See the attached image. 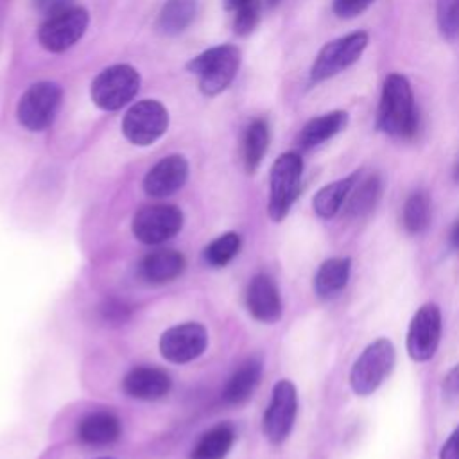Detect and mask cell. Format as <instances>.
<instances>
[{"mask_svg": "<svg viewBox=\"0 0 459 459\" xmlns=\"http://www.w3.org/2000/svg\"><path fill=\"white\" fill-rule=\"evenodd\" d=\"M133 235L143 244H161L183 228V213L174 204H149L133 217Z\"/></svg>", "mask_w": 459, "mask_h": 459, "instance_id": "cell-9", "label": "cell"}, {"mask_svg": "<svg viewBox=\"0 0 459 459\" xmlns=\"http://www.w3.org/2000/svg\"><path fill=\"white\" fill-rule=\"evenodd\" d=\"M99 310H100L102 321L109 323V325H122L129 319V314H131L129 305L122 299H117V298L104 299V303L100 305Z\"/></svg>", "mask_w": 459, "mask_h": 459, "instance_id": "cell-31", "label": "cell"}, {"mask_svg": "<svg viewBox=\"0 0 459 459\" xmlns=\"http://www.w3.org/2000/svg\"><path fill=\"white\" fill-rule=\"evenodd\" d=\"M169 126V113L158 100H140L129 108L122 122L124 136L134 145L154 143Z\"/></svg>", "mask_w": 459, "mask_h": 459, "instance_id": "cell-10", "label": "cell"}, {"mask_svg": "<svg viewBox=\"0 0 459 459\" xmlns=\"http://www.w3.org/2000/svg\"><path fill=\"white\" fill-rule=\"evenodd\" d=\"M208 344V333L199 323H183L165 330L160 337L161 355L176 364L197 359Z\"/></svg>", "mask_w": 459, "mask_h": 459, "instance_id": "cell-13", "label": "cell"}, {"mask_svg": "<svg viewBox=\"0 0 459 459\" xmlns=\"http://www.w3.org/2000/svg\"><path fill=\"white\" fill-rule=\"evenodd\" d=\"M269 145V126L265 118H255L244 134V145H242V156H244V167L249 174H253L258 165L262 163L265 151Z\"/></svg>", "mask_w": 459, "mask_h": 459, "instance_id": "cell-25", "label": "cell"}, {"mask_svg": "<svg viewBox=\"0 0 459 459\" xmlns=\"http://www.w3.org/2000/svg\"><path fill=\"white\" fill-rule=\"evenodd\" d=\"M439 459H459V427L443 443L439 450Z\"/></svg>", "mask_w": 459, "mask_h": 459, "instance_id": "cell-35", "label": "cell"}, {"mask_svg": "<svg viewBox=\"0 0 459 459\" xmlns=\"http://www.w3.org/2000/svg\"><path fill=\"white\" fill-rule=\"evenodd\" d=\"M303 160L298 152H283L276 158L269 178L267 212L274 222H280L290 212L301 188Z\"/></svg>", "mask_w": 459, "mask_h": 459, "instance_id": "cell-3", "label": "cell"}, {"mask_svg": "<svg viewBox=\"0 0 459 459\" xmlns=\"http://www.w3.org/2000/svg\"><path fill=\"white\" fill-rule=\"evenodd\" d=\"M238 249H240V235L230 231L217 237L204 247V260L212 267H224L237 256Z\"/></svg>", "mask_w": 459, "mask_h": 459, "instance_id": "cell-28", "label": "cell"}, {"mask_svg": "<svg viewBox=\"0 0 459 459\" xmlns=\"http://www.w3.org/2000/svg\"><path fill=\"white\" fill-rule=\"evenodd\" d=\"M298 393L290 380H280L273 387L269 405L264 414V434L271 443H283L296 421Z\"/></svg>", "mask_w": 459, "mask_h": 459, "instance_id": "cell-11", "label": "cell"}, {"mask_svg": "<svg viewBox=\"0 0 459 459\" xmlns=\"http://www.w3.org/2000/svg\"><path fill=\"white\" fill-rule=\"evenodd\" d=\"M348 126V113L342 109H335L330 113H323L319 117L310 118L298 134V145L301 149H314L326 140L333 138Z\"/></svg>", "mask_w": 459, "mask_h": 459, "instance_id": "cell-18", "label": "cell"}, {"mask_svg": "<svg viewBox=\"0 0 459 459\" xmlns=\"http://www.w3.org/2000/svg\"><path fill=\"white\" fill-rule=\"evenodd\" d=\"M436 22L445 39H459V0H436Z\"/></svg>", "mask_w": 459, "mask_h": 459, "instance_id": "cell-29", "label": "cell"}, {"mask_svg": "<svg viewBox=\"0 0 459 459\" xmlns=\"http://www.w3.org/2000/svg\"><path fill=\"white\" fill-rule=\"evenodd\" d=\"M262 377V362L258 359H249L247 362H244L226 382L224 391H222V398L226 403L230 405H238L247 402L258 382Z\"/></svg>", "mask_w": 459, "mask_h": 459, "instance_id": "cell-23", "label": "cell"}, {"mask_svg": "<svg viewBox=\"0 0 459 459\" xmlns=\"http://www.w3.org/2000/svg\"><path fill=\"white\" fill-rule=\"evenodd\" d=\"M418 108L409 79L402 74H389L384 79L377 111V129L387 136L409 140L418 131Z\"/></svg>", "mask_w": 459, "mask_h": 459, "instance_id": "cell-1", "label": "cell"}, {"mask_svg": "<svg viewBox=\"0 0 459 459\" xmlns=\"http://www.w3.org/2000/svg\"><path fill=\"white\" fill-rule=\"evenodd\" d=\"M443 394L446 398H459V364H455L443 378Z\"/></svg>", "mask_w": 459, "mask_h": 459, "instance_id": "cell-34", "label": "cell"}, {"mask_svg": "<svg viewBox=\"0 0 459 459\" xmlns=\"http://www.w3.org/2000/svg\"><path fill=\"white\" fill-rule=\"evenodd\" d=\"M394 366V346L380 337L368 344L350 371V385L355 394L368 396L378 389Z\"/></svg>", "mask_w": 459, "mask_h": 459, "instance_id": "cell-5", "label": "cell"}, {"mask_svg": "<svg viewBox=\"0 0 459 459\" xmlns=\"http://www.w3.org/2000/svg\"><path fill=\"white\" fill-rule=\"evenodd\" d=\"M351 260L348 256H335L325 260L314 276V292L321 299L335 298L348 283Z\"/></svg>", "mask_w": 459, "mask_h": 459, "instance_id": "cell-21", "label": "cell"}, {"mask_svg": "<svg viewBox=\"0 0 459 459\" xmlns=\"http://www.w3.org/2000/svg\"><path fill=\"white\" fill-rule=\"evenodd\" d=\"M188 178V163L183 156L172 154L160 160L143 178V190L151 197H167L178 192Z\"/></svg>", "mask_w": 459, "mask_h": 459, "instance_id": "cell-14", "label": "cell"}, {"mask_svg": "<svg viewBox=\"0 0 459 459\" xmlns=\"http://www.w3.org/2000/svg\"><path fill=\"white\" fill-rule=\"evenodd\" d=\"M450 242L455 249H459V219L455 221V224L452 226V231H450Z\"/></svg>", "mask_w": 459, "mask_h": 459, "instance_id": "cell-36", "label": "cell"}, {"mask_svg": "<svg viewBox=\"0 0 459 459\" xmlns=\"http://www.w3.org/2000/svg\"><path fill=\"white\" fill-rule=\"evenodd\" d=\"M194 16L195 0H169L158 16V29L163 34H179L192 23Z\"/></svg>", "mask_w": 459, "mask_h": 459, "instance_id": "cell-27", "label": "cell"}, {"mask_svg": "<svg viewBox=\"0 0 459 459\" xmlns=\"http://www.w3.org/2000/svg\"><path fill=\"white\" fill-rule=\"evenodd\" d=\"M120 420L109 411L86 414L77 425V436L88 445H109L120 437Z\"/></svg>", "mask_w": 459, "mask_h": 459, "instance_id": "cell-19", "label": "cell"}, {"mask_svg": "<svg viewBox=\"0 0 459 459\" xmlns=\"http://www.w3.org/2000/svg\"><path fill=\"white\" fill-rule=\"evenodd\" d=\"M63 91L54 82H36L22 97L16 108L18 120L29 131L47 129L61 106Z\"/></svg>", "mask_w": 459, "mask_h": 459, "instance_id": "cell-7", "label": "cell"}, {"mask_svg": "<svg viewBox=\"0 0 459 459\" xmlns=\"http://www.w3.org/2000/svg\"><path fill=\"white\" fill-rule=\"evenodd\" d=\"M452 178H454V181L459 185V158H457V161L454 163V169H452Z\"/></svg>", "mask_w": 459, "mask_h": 459, "instance_id": "cell-38", "label": "cell"}, {"mask_svg": "<svg viewBox=\"0 0 459 459\" xmlns=\"http://www.w3.org/2000/svg\"><path fill=\"white\" fill-rule=\"evenodd\" d=\"M443 319L436 303L421 305L411 319L407 330V353L416 362H427L437 351Z\"/></svg>", "mask_w": 459, "mask_h": 459, "instance_id": "cell-8", "label": "cell"}, {"mask_svg": "<svg viewBox=\"0 0 459 459\" xmlns=\"http://www.w3.org/2000/svg\"><path fill=\"white\" fill-rule=\"evenodd\" d=\"M186 267L185 256L176 249H156L145 255L138 265L142 280L152 285H163L174 281L183 274Z\"/></svg>", "mask_w": 459, "mask_h": 459, "instance_id": "cell-16", "label": "cell"}, {"mask_svg": "<svg viewBox=\"0 0 459 459\" xmlns=\"http://www.w3.org/2000/svg\"><path fill=\"white\" fill-rule=\"evenodd\" d=\"M430 215H432L430 195L425 190H416L403 203L402 224L407 233L420 235L429 228Z\"/></svg>", "mask_w": 459, "mask_h": 459, "instance_id": "cell-26", "label": "cell"}, {"mask_svg": "<svg viewBox=\"0 0 459 459\" xmlns=\"http://www.w3.org/2000/svg\"><path fill=\"white\" fill-rule=\"evenodd\" d=\"M246 305L249 314L262 323H276L281 317V298L274 280L267 274H256L247 285Z\"/></svg>", "mask_w": 459, "mask_h": 459, "instance_id": "cell-15", "label": "cell"}, {"mask_svg": "<svg viewBox=\"0 0 459 459\" xmlns=\"http://www.w3.org/2000/svg\"><path fill=\"white\" fill-rule=\"evenodd\" d=\"M360 172H351L346 178H341L333 183L325 185L323 188L317 190V194L312 199V208L316 212V215H319L321 219H332L337 215V212L342 208V204L346 203L353 185L357 183Z\"/></svg>", "mask_w": 459, "mask_h": 459, "instance_id": "cell-22", "label": "cell"}, {"mask_svg": "<svg viewBox=\"0 0 459 459\" xmlns=\"http://www.w3.org/2000/svg\"><path fill=\"white\" fill-rule=\"evenodd\" d=\"M88 13L82 7H70L48 16L39 27L38 39L48 52H63L75 45L88 27Z\"/></svg>", "mask_w": 459, "mask_h": 459, "instance_id": "cell-12", "label": "cell"}, {"mask_svg": "<svg viewBox=\"0 0 459 459\" xmlns=\"http://www.w3.org/2000/svg\"><path fill=\"white\" fill-rule=\"evenodd\" d=\"M235 432L230 425L221 423L204 432L192 448L190 459H224L231 450Z\"/></svg>", "mask_w": 459, "mask_h": 459, "instance_id": "cell-24", "label": "cell"}, {"mask_svg": "<svg viewBox=\"0 0 459 459\" xmlns=\"http://www.w3.org/2000/svg\"><path fill=\"white\" fill-rule=\"evenodd\" d=\"M368 43L369 34L364 30H355L325 43L312 63L310 82H323L355 65Z\"/></svg>", "mask_w": 459, "mask_h": 459, "instance_id": "cell-4", "label": "cell"}, {"mask_svg": "<svg viewBox=\"0 0 459 459\" xmlns=\"http://www.w3.org/2000/svg\"><path fill=\"white\" fill-rule=\"evenodd\" d=\"M240 50L233 45L212 47L188 61L186 68L199 75V88L204 95L213 97L226 90L237 75Z\"/></svg>", "mask_w": 459, "mask_h": 459, "instance_id": "cell-2", "label": "cell"}, {"mask_svg": "<svg viewBox=\"0 0 459 459\" xmlns=\"http://www.w3.org/2000/svg\"><path fill=\"white\" fill-rule=\"evenodd\" d=\"M235 11H237L235 22H233L235 32L240 34V36L249 34L260 20V0H247L246 4L237 7Z\"/></svg>", "mask_w": 459, "mask_h": 459, "instance_id": "cell-30", "label": "cell"}, {"mask_svg": "<svg viewBox=\"0 0 459 459\" xmlns=\"http://www.w3.org/2000/svg\"><path fill=\"white\" fill-rule=\"evenodd\" d=\"M375 0H333L332 7L339 18H355L362 14Z\"/></svg>", "mask_w": 459, "mask_h": 459, "instance_id": "cell-32", "label": "cell"}, {"mask_svg": "<svg viewBox=\"0 0 459 459\" xmlns=\"http://www.w3.org/2000/svg\"><path fill=\"white\" fill-rule=\"evenodd\" d=\"M100 459H109V457H100Z\"/></svg>", "mask_w": 459, "mask_h": 459, "instance_id": "cell-39", "label": "cell"}, {"mask_svg": "<svg viewBox=\"0 0 459 459\" xmlns=\"http://www.w3.org/2000/svg\"><path fill=\"white\" fill-rule=\"evenodd\" d=\"M247 0H226V7L228 9H237V7H240L242 4H246Z\"/></svg>", "mask_w": 459, "mask_h": 459, "instance_id": "cell-37", "label": "cell"}, {"mask_svg": "<svg viewBox=\"0 0 459 459\" xmlns=\"http://www.w3.org/2000/svg\"><path fill=\"white\" fill-rule=\"evenodd\" d=\"M122 387L131 398L160 400L170 391V377L163 369L140 366L124 377Z\"/></svg>", "mask_w": 459, "mask_h": 459, "instance_id": "cell-17", "label": "cell"}, {"mask_svg": "<svg viewBox=\"0 0 459 459\" xmlns=\"http://www.w3.org/2000/svg\"><path fill=\"white\" fill-rule=\"evenodd\" d=\"M382 190H384V183L382 178L373 172L368 174L366 178L357 179V183L353 185L348 199H346V215L350 219H362L366 215H369L375 206L378 204L380 197H382Z\"/></svg>", "mask_w": 459, "mask_h": 459, "instance_id": "cell-20", "label": "cell"}, {"mask_svg": "<svg viewBox=\"0 0 459 459\" xmlns=\"http://www.w3.org/2000/svg\"><path fill=\"white\" fill-rule=\"evenodd\" d=\"M74 0H34V7L47 16H54L72 7Z\"/></svg>", "mask_w": 459, "mask_h": 459, "instance_id": "cell-33", "label": "cell"}, {"mask_svg": "<svg viewBox=\"0 0 459 459\" xmlns=\"http://www.w3.org/2000/svg\"><path fill=\"white\" fill-rule=\"evenodd\" d=\"M140 75L129 65H113L102 70L91 82V100L106 111L126 106L138 91Z\"/></svg>", "mask_w": 459, "mask_h": 459, "instance_id": "cell-6", "label": "cell"}]
</instances>
